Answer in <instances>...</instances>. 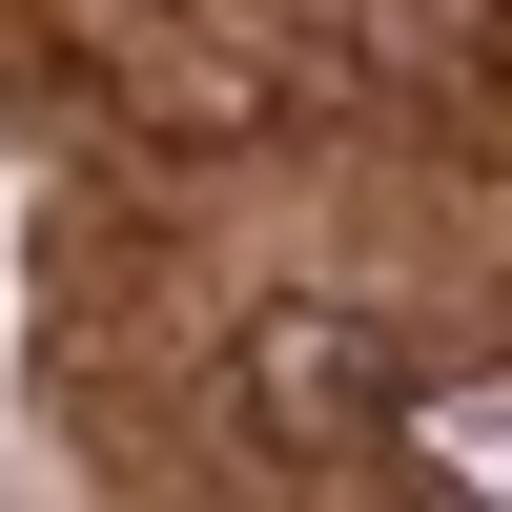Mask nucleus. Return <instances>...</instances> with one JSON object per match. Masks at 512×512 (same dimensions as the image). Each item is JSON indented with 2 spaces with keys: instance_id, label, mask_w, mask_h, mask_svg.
I'll return each mask as SVG.
<instances>
[{
  "instance_id": "obj_1",
  "label": "nucleus",
  "mask_w": 512,
  "mask_h": 512,
  "mask_svg": "<svg viewBox=\"0 0 512 512\" xmlns=\"http://www.w3.org/2000/svg\"><path fill=\"white\" fill-rule=\"evenodd\" d=\"M226 410H246V451H287V472H390L410 349H390L369 308H267V328H246V369H226Z\"/></svg>"
},
{
  "instance_id": "obj_2",
  "label": "nucleus",
  "mask_w": 512,
  "mask_h": 512,
  "mask_svg": "<svg viewBox=\"0 0 512 512\" xmlns=\"http://www.w3.org/2000/svg\"><path fill=\"white\" fill-rule=\"evenodd\" d=\"M390 472H431V492H492V512H512V369H472V390H410Z\"/></svg>"
}]
</instances>
